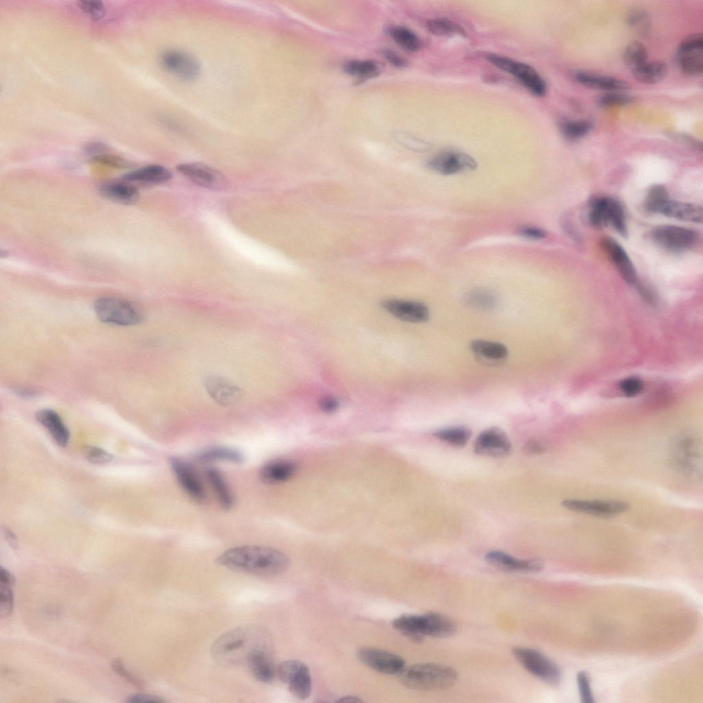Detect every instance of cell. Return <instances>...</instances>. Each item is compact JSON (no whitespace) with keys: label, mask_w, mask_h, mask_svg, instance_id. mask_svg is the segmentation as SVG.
<instances>
[{"label":"cell","mask_w":703,"mask_h":703,"mask_svg":"<svg viewBox=\"0 0 703 703\" xmlns=\"http://www.w3.org/2000/svg\"><path fill=\"white\" fill-rule=\"evenodd\" d=\"M218 564L229 569L259 576L281 574L288 567V558L268 546L245 545L229 549L218 558Z\"/></svg>","instance_id":"1"},{"label":"cell","mask_w":703,"mask_h":703,"mask_svg":"<svg viewBox=\"0 0 703 703\" xmlns=\"http://www.w3.org/2000/svg\"><path fill=\"white\" fill-rule=\"evenodd\" d=\"M264 631L257 627H240L220 636L211 647L213 658L222 665L244 661L256 649L265 647Z\"/></svg>","instance_id":"2"},{"label":"cell","mask_w":703,"mask_h":703,"mask_svg":"<svg viewBox=\"0 0 703 703\" xmlns=\"http://www.w3.org/2000/svg\"><path fill=\"white\" fill-rule=\"evenodd\" d=\"M405 687L421 691H439L452 687L457 682V671L437 663H419L404 667L399 674Z\"/></svg>","instance_id":"3"},{"label":"cell","mask_w":703,"mask_h":703,"mask_svg":"<svg viewBox=\"0 0 703 703\" xmlns=\"http://www.w3.org/2000/svg\"><path fill=\"white\" fill-rule=\"evenodd\" d=\"M392 625L416 641H422L425 636L448 637L456 631V625L450 618L435 612L402 615L393 621Z\"/></svg>","instance_id":"4"},{"label":"cell","mask_w":703,"mask_h":703,"mask_svg":"<svg viewBox=\"0 0 703 703\" xmlns=\"http://www.w3.org/2000/svg\"><path fill=\"white\" fill-rule=\"evenodd\" d=\"M94 311L101 321L117 325L129 326L140 323L141 311L132 303L115 297H102L95 301Z\"/></svg>","instance_id":"5"},{"label":"cell","mask_w":703,"mask_h":703,"mask_svg":"<svg viewBox=\"0 0 703 703\" xmlns=\"http://www.w3.org/2000/svg\"><path fill=\"white\" fill-rule=\"evenodd\" d=\"M671 461L681 473L697 476L702 469V454L698 439L684 435L674 440L671 448Z\"/></svg>","instance_id":"6"},{"label":"cell","mask_w":703,"mask_h":703,"mask_svg":"<svg viewBox=\"0 0 703 703\" xmlns=\"http://www.w3.org/2000/svg\"><path fill=\"white\" fill-rule=\"evenodd\" d=\"M513 654L529 672L544 682L553 686H557L560 682V669L540 652L531 648L518 647L513 649Z\"/></svg>","instance_id":"7"},{"label":"cell","mask_w":703,"mask_h":703,"mask_svg":"<svg viewBox=\"0 0 703 703\" xmlns=\"http://www.w3.org/2000/svg\"><path fill=\"white\" fill-rule=\"evenodd\" d=\"M488 61L515 76L529 91L537 96L546 93V84L541 76L531 66L498 54H488Z\"/></svg>","instance_id":"8"},{"label":"cell","mask_w":703,"mask_h":703,"mask_svg":"<svg viewBox=\"0 0 703 703\" xmlns=\"http://www.w3.org/2000/svg\"><path fill=\"white\" fill-rule=\"evenodd\" d=\"M650 238L660 247L673 252L687 251L694 247L699 240L698 233L689 228L672 224L654 227Z\"/></svg>","instance_id":"9"},{"label":"cell","mask_w":703,"mask_h":703,"mask_svg":"<svg viewBox=\"0 0 703 703\" xmlns=\"http://www.w3.org/2000/svg\"><path fill=\"white\" fill-rule=\"evenodd\" d=\"M279 680L288 685L289 691L297 698L306 700L312 691V680L309 669L301 661L290 660L277 668Z\"/></svg>","instance_id":"10"},{"label":"cell","mask_w":703,"mask_h":703,"mask_svg":"<svg viewBox=\"0 0 703 703\" xmlns=\"http://www.w3.org/2000/svg\"><path fill=\"white\" fill-rule=\"evenodd\" d=\"M177 170L200 187L211 190H224L228 187L227 177L220 171L203 163H181Z\"/></svg>","instance_id":"11"},{"label":"cell","mask_w":703,"mask_h":703,"mask_svg":"<svg viewBox=\"0 0 703 703\" xmlns=\"http://www.w3.org/2000/svg\"><path fill=\"white\" fill-rule=\"evenodd\" d=\"M677 62L680 70L689 76H698L703 70V37L701 34H691L680 43Z\"/></svg>","instance_id":"12"},{"label":"cell","mask_w":703,"mask_h":703,"mask_svg":"<svg viewBox=\"0 0 703 703\" xmlns=\"http://www.w3.org/2000/svg\"><path fill=\"white\" fill-rule=\"evenodd\" d=\"M562 505L571 511L603 518L614 517L630 508L626 502L612 500L566 499L562 502Z\"/></svg>","instance_id":"13"},{"label":"cell","mask_w":703,"mask_h":703,"mask_svg":"<svg viewBox=\"0 0 703 703\" xmlns=\"http://www.w3.org/2000/svg\"><path fill=\"white\" fill-rule=\"evenodd\" d=\"M357 657L369 668L384 674L399 675L405 667L402 657L375 647L360 648Z\"/></svg>","instance_id":"14"},{"label":"cell","mask_w":703,"mask_h":703,"mask_svg":"<svg viewBox=\"0 0 703 703\" xmlns=\"http://www.w3.org/2000/svg\"><path fill=\"white\" fill-rule=\"evenodd\" d=\"M428 166L434 172L443 175H452L477 167L476 160L470 155L458 151H444L433 157Z\"/></svg>","instance_id":"15"},{"label":"cell","mask_w":703,"mask_h":703,"mask_svg":"<svg viewBox=\"0 0 703 703\" xmlns=\"http://www.w3.org/2000/svg\"><path fill=\"white\" fill-rule=\"evenodd\" d=\"M511 450V443L507 435L498 427H491L481 432L474 446L476 454L493 457H505Z\"/></svg>","instance_id":"16"},{"label":"cell","mask_w":703,"mask_h":703,"mask_svg":"<svg viewBox=\"0 0 703 703\" xmlns=\"http://www.w3.org/2000/svg\"><path fill=\"white\" fill-rule=\"evenodd\" d=\"M170 465L179 485L188 496L197 502H203L206 498L205 491L192 466L176 458L170 460Z\"/></svg>","instance_id":"17"},{"label":"cell","mask_w":703,"mask_h":703,"mask_svg":"<svg viewBox=\"0 0 703 703\" xmlns=\"http://www.w3.org/2000/svg\"><path fill=\"white\" fill-rule=\"evenodd\" d=\"M382 307L395 317L411 323L425 322L430 316L428 307L418 301L391 299L384 301Z\"/></svg>","instance_id":"18"},{"label":"cell","mask_w":703,"mask_h":703,"mask_svg":"<svg viewBox=\"0 0 703 703\" xmlns=\"http://www.w3.org/2000/svg\"><path fill=\"white\" fill-rule=\"evenodd\" d=\"M204 386L211 398L222 406L234 404L242 395V391L237 384L222 376H207Z\"/></svg>","instance_id":"19"},{"label":"cell","mask_w":703,"mask_h":703,"mask_svg":"<svg viewBox=\"0 0 703 703\" xmlns=\"http://www.w3.org/2000/svg\"><path fill=\"white\" fill-rule=\"evenodd\" d=\"M492 566L505 571L538 572L543 568V563L538 559H518L500 551H492L485 557Z\"/></svg>","instance_id":"20"},{"label":"cell","mask_w":703,"mask_h":703,"mask_svg":"<svg viewBox=\"0 0 703 703\" xmlns=\"http://www.w3.org/2000/svg\"><path fill=\"white\" fill-rule=\"evenodd\" d=\"M601 245L622 278L629 284H636L637 279L635 268L620 244L610 237H605L601 240Z\"/></svg>","instance_id":"21"},{"label":"cell","mask_w":703,"mask_h":703,"mask_svg":"<svg viewBox=\"0 0 703 703\" xmlns=\"http://www.w3.org/2000/svg\"><path fill=\"white\" fill-rule=\"evenodd\" d=\"M163 66L181 78L191 80L199 73V65L192 56L178 51H169L162 56Z\"/></svg>","instance_id":"22"},{"label":"cell","mask_w":703,"mask_h":703,"mask_svg":"<svg viewBox=\"0 0 703 703\" xmlns=\"http://www.w3.org/2000/svg\"><path fill=\"white\" fill-rule=\"evenodd\" d=\"M574 78L581 85L597 90L619 92L629 89V84L623 80L602 76L591 72L577 71Z\"/></svg>","instance_id":"23"},{"label":"cell","mask_w":703,"mask_h":703,"mask_svg":"<svg viewBox=\"0 0 703 703\" xmlns=\"http://www.w3.org/2000/svg\"><path fill=\"white\" fill-rule=\"evenodd\" d=\"M658 213L682 221L700 223L702 221L701 205L668 199L660 207Z\"/></svg>","instance_id":"24"},{"label":"cell","mask_w":703,"mask_h":703,"mask_svg":"<svg viewBox=\"0 0 703 703\" xmlns=\"http://www.w3.org/2000/svg\"><path fill=\"white\" fill-rule=\"evenodd\" d=\"M36 420L44 426L54 441L65 447L70 439V433L60 415L51 409H42L36 413Z\"/></svg>","instance_id":"25"},{"label":"cell","mask_w":703,"mask_h":703,"mask_svg":"<svg viewBox=\"0 0 703 703\" xmlns=\"http://www.w3.org/2000/svg\"><path fill=\"white\" fill-rule=\"evenodd\" d=\"M172 177L170 170L159 165H150L133 170L123 176L122 180L132 183L160 184Z\"/></svg>","instance_id":"26"},{"label":"cell","mask_w":703,"mask_h":703,"mask_svg":"<svg viewBox=\"0 0 703 703\" xmlns=\"http://www.w3.org/2000/svg\"><path fill=\"white\" fill-rule=\"evenodd\" d=\"M296 472V465L291 461L277 460L264 465L260 470L259 477L265 484L274 485L291 479Z\"/></svg>","instance_id":"27"},{"label":"cell","mask_w":703,"mask_h":703,"mask_svg":"<svg viewBox=\"0 0 703 703\" xmlns=\"http://www.w3.org/2000/svg\"><path fill=\"white\" fill-rule=\"evenodd\" d=\"M264 648L255 650L247 658L246 662L253 677L260 682L269 683L273 681L275 671Z\"/></svg>","instance_id":"28"},{"label":"cell","mask_w":703,"mask_h":703,"mask_svg":"<svg viewBox=\"0 0 703 703\" xmlns=\"http://www.w3.org/2000/svg\"><path fill=\"white\" fill-rule=\"evenodd\" d=\"M100 192L107 198L122 204H132L139 196L137 188L125 181L104 183L100 187Z\"/></svg>","instance_id":"29"},{"label":"cell","mask_w":703,"mask_h":703,"mask_svg":"<svg viewBox=\"0 0 703 703\" xmlns=\"http://www.w3.org/2000/svg\"><path fill=\"white\" fill-rule=\"evenodd\" d=\"M639 82L653 84L662 81L667 75L668 67L662 60L647 61L632 72Z\"/></svg>","instance_id":"30"},{"label":"cell","mask_w":703,"mask_h":703,"mask_svg":"<svg viewBox=\"0 0 703 703\" xmlns=\"http://www.w3.org/2000/svg\"><path fill=\"white\" fill-rule=\"evenodd\" d=\"M470 348L474 354L489 360H500L508 355L505 345L494 341L474 340L470 344Z\"/></svg>","instance_id":"31"},{"label":"cell","mask_w":703,"mask_h":703,"mask_svg":"<svg viewBox=\"0 0 703 703\" xmlns=\"http://www.w3.org/2000/svg\"><path fill=\"white\" fill-rule=\"evenodd\" d=\"M207 475L220 505L224 509L231 508L233 498L222 474L218 470L211 468L207 470Z\"/></svg>","instance_id":"32"},{"label":"cell","mask_w":703,"mask_h":703,"mask_svg":"<svg viewBox=\"0 0 703 703\" xmlns=\"http://www.w3.org/2000/svg\"><path fill=\"white\" fill-rule=\"evenodd\" d=\"M434 436L448 444L462 447L468 441L471 430L466 426H452L441 428L434 432Z\"/></svg>","instance_id":"33"},{"label":"cell","mask_w":703,"mask_h":703,"mask_svg":"<svg viewBox=\"0 0 703 703\" xmlns=\"http://www.w3.org/2000/svg\"><path fill=\"white\" fill-rule=\"evenodd\" d=\"M465 299L470 306L479 310H492L498 303L495 294L485 288H474L467 293Z\"/></svg>","instance_id":"34"},{"label":"cell","mask_w":703,"mask_h":703,"mask_svg":"<svg viewBox=\"0 0 703 703\" xmlns=\"http://www.w3.org/2000/svg\"><path fill=\"white\" fill-rule=\"evenodd\" d=\"M607 216L608 224L611 225L620 235H626L625 214L623 207L619 200L607 197Z\"/></svg>","instance_id":"35"},{"label":"cell","mask_w":703,"mask_h":703,"mask_svg":"<svg viewBox=\"0 0 703 703\" xmlns=\"http://www.w3.org/2000/svg\"><path fill=\"white\" fill-rule=\"evenodd\" d=\"M198 459L203 461H225L240 463L243 461L242 454L235 449L227 447H215L201 452Z\"/></svg>","instance_id":"36"},{"label":"cell","mask_w":703,"mask_h":703,"mask_svg":"<svg viewBox=\"0 0 703 703\" xmlns=\"http://www.w3.org/2000/svg\"><path fill=\"white\" fill-rule=\"evenodd\" d=\"M645 46L639 41L630 43L625 48L623 58L626 67L632 72L647 61Z\"/></svg>","instance_id":"37"},{"label":"cell","mask_w":703,"mask_h":703,"mask_svg":"<svg viewBox=\"0 0 703 703\" xmlns=\"http://www.w3.org/2000/svg\"><path fill=\"white\" fill-rule=\"evenodd\" d=\"M343 70L350 76L360 78H369L377 76L380 71L379 67L376 62L358 60L346 62L343 65Z\"/></svg>","instance_id":"38"},{"label":"cell","mask_w":703,"mask_h":703,"mask_svg":"<svg viewBox=\"0 0 703 703\" xmlns=\"http://www.w3.org/2000/svg\"><path fill=\"white\" fill-rule=\"evenodd\" d=\"M588 220L595 228L608 225L607 196H595L590 200Z\"/></svg>","instance_id":"39"},{"label":"cell","mask_w":703,"mask_h":703,"mask_svg":"<svg viewBox=\"0 0 703 703\" xmlns=\"http://www.w3.org/2000/svg\"><path fill=\"white\" fill-rule=\"evenodd\" d=\"M390 35L400 47L406 51H415L421 47L422 43L419 38L408 28L392 27L390 30Z\"/></svg>","instance_id":"40"},{"label":"cell","mask_w":703,"mask_h":703,"mask_svg":"<svg viewBox=\"0 0 703 703\" xmlns=\"http://www.w3.org/2000/svg\"><path fill=\"white\" fill-rule=\"evenodd\" d=\"M560 128L565 137L571 140H576L588 134L592 128V124L587 119H566L560 122Z\"/></svg>","instance_id":"41"},{"label":"cell","mask_w":703,"mask_h":703,"mask_svg":"<svg viewBox=\"0 0 703 703\" xmlns=\"http://www.w3.org/2000/svg\"><path fill=\"white\" fill-rule=\"evenodd\" d=\"M428 30L437 36H448L454 34L465 35V31L456 23L446 19H434L427 22Z\"/></svg>","instance_id":"42"},{"label":"cell","mask_w":703,"mask_h":703,"mask_svg":"<svg viewBox=\"0 0 703 703\" xmlns=\"http://www.w3.org/2000/svg\"><path fill=\"white\" fill-rule=\"evenodd\" d=\"M668 199V192L664 185H653L646 196L645 209L649 212L658 213L660 207Z\"/></svg>","instance_id":"43"},{"label":"cell","mask_w":703,"mask_h":703,"mask_svg":"<svg viewBox=\"0 0 703 703\" xmlns=\"http://www.w3.org/2000/svg\"><path fill=\"white\" fill-rule=\"evenodd\" d=\"M634 98L628 95L618 92H609L601 95L598 98V103L603 107L622 106L633 102Z\"/></svg>","instance_id":"44"},{"label":"cell","mask_w":703,"mask_h":703,"mask_svg":"<svg viewBox=\"0 0 703 703\" xmlns=\"http://www.w3.org/2000/svg\"><path fill=\"white\" fill-rule=\"evenodd\" d=\"M11 586L0 585V614L2 617L9 616L14 606L13 592Z\"/></svg>","instance_id":"45"},{"label":"cell","mask_w":703,"mask_h":703,"mask_svg":"<svg viewBox=\"0 0 703 703\" xmlns=\"http://www.w3.org/2000/svg\"><path fill=\"white\" fill-rule=\"evenodd\" d=\"M628 23L641 33H646L649 27V17L647 12L640 10L632 11L628 16Z\"/></svg>","instance_id":"46"},{"label":"cell","mask_w":703,"mask_h":703,"mask_svg":"<svg viewBox=\"0 0 703 703\" xmlns=\"http://www.w3.org/2000/svg\"><path fill=\"white\" fill-rule=\"evenodd\" d=\"M84 455L88 461L95 464H105L113 459V456L109 452L94 446L87 447L84 450Z\"/></svg>","instance_id":"47"},{"label":"cell","mask_w":703,"mask_h":703,"mask_svg":"<svg viewBox=\"0 0 703 703\" xmlns=\"http://www.w3.org/2000/svg\"><path fill=\"white\" fill-rule=\"evenodd\" d=\"M577 680L581 701L585 703L594 702L588 674L585 671L579 672L577 676Z\"/></svg>","instance_id":"48"},{"label":"cell","mask_w":703,"mask_h":703,"mask_svg":"<svg viewBox=\"0 0 703 703\" xmlns=\"http://www.w3.org/2000/svg\"><path fill=\"white\" fill-rule=\"evenodd\" d=\"M111 666L113 669L117 673H118L120 676L123 677L131 684L138 688L142 687V682L125 668L121 660L118 658L115 659L113 661Z\"/></svg>","instance_id":"49"},{"label":"cell","mask_w":703,"mask_h":703,"mask_svg":"<svg viewBox=\"0 0 703 703\" xmlns=\"http://www.w3.org/2000/svg\"><path fill=\"white\" fill-rule=\"evenodd\" d=\"M620 388L625 395L635 396L642 391L643 382L637 378L631 377L623 380L620 384Z\"/></svg>","instance_id":"50"},{"label":"cell","mask_w":703,"mask_h":703,"mask_svg":"<svg viewBox=\"0 0 703 703\" xmlns=\"http://www.w3.org/2000/svg\"><path fill=\"white\" fill-rule=\"evenodd\" d=\"M79 6L95 19H100L104 15V8L103 4L100 1H80Z\"/></svg>","instance_id":"51"},{"label":"cell","mask_w":703,"mask_h":703,"mask_svg":"<svg viewBox=\"0 0 703 703\" xmlns=\"http://www.w3.org/2000/svg\"><path fill=\"white\" fill-rule=\"evenodd\" d=\"M395 138L400 143L413 150H422L428 148V145L426 143L406 133H397Z\"/></svg>","instance_id":"52"},{"label":"cell","mask_w":703,"mask_h":703,"mask_svg":"<svg viewBox=\"0 0 703 703\" xmlns=\"http://www.w3.org/2000/svg\"><path fill=\"white\" fill-rule=\"evenodd\" d=\"M518 233L525 238L533 240H543L546 237V233L542 229L529 225L520 227Z\"/></svg>","instance_id":"53"},{"label":"cell","mask_w":703,"mask_h":703,"mask_svg":"<svg viewBox=\"0 0 703 703\" xmlns=\"http://www.w3.org/2000/svg\"><path fill=\"white\" fill-rule=\"evenodd\" d=\"M126 702L129 703H137V702H157L161 703L165 701L159 697L144 694V693H136L132 694L128 697L126 700Z\"/></svg>","instance_id":"54"},{"label":"cell","mask_w":703,"mask_h":703,"mask_svg":"<svg viewBox=\"0 0 703 703\" xmlns=\"http://www.w3.org/2000/svg\"><path fill=\"white\" fill-rule=\"evenodd\" d=\"M96 162H100L106 163L114 167H124L125 166L126 162L117 157L109 156V155H101L95 157L93 159Z\"/></svg>","instance_id":"55"},{"label":"cell","mask_w":703,"mask_h":703,"mask_svg":"<svg viewBox=\"0 0 703 703\" xmlns=\"http://www.w3.org/2000/svg\"><path fill=\"white\" fill-rule=\"evenodd\" d=\"M544 446L536 439H531L524 446L525 451L530 454L541 453L544 452Z\"/></svg>","instance_id":"56"},{"label":"cell","mask_w":703,"mask_h":703,"mask_svg":"<svg viewBox=\"0 0 703 703\" xmlns=\"http://www.w3.org/2000/svg\"><path fill=\"white\" fill-rule=\"evenodd\" d=\"M338 401L336 398L331 396H326L322 397L320 401L321 408L325 412H333L336 411L338 407Z\"/></svg>","instance_id":"57"},{"label":"cell","mask_w":703,"mask_h":703,"mask_svg":"<svg viewBox=\"0 0 703 703\" xmlns=\"http://www.w3.org/2000/svg\"><path fill=\"white\" fill-rule=\"evenodd\" d=\"M384 56L395 67H402L406 65L405 60L391 50H384Z\"/></svg>","instance_id":"58"},{"label":"cell","mask_w":703,"mask_h":703,"mask_svg":"<svg viewBox=\"0 0 703 703\" xmlns=\"http://www.w3.org/2000/svg\"><path fill=\"white\" fill-rule=\"evenodd\" d=\"M0 582L1 584L12 586L15 582L14 577L8 570L1 567L0 570Z\"/></svg>","instance_id":"59"},{"label":"cell","mask_w":703,"mask_h":703,"mask_svg":"<svg viewBox=\"0 0 703 703\" xmlns=\"http://www.w3.org/2000/svg\"><path fill=\"white\" fill-rule=\"evenodd\" d=\"M5 535L10 545L16 549L17 547V539L16 535L10 531L5 530Z\"/></svg>","instance_id":"60"},{"label":"cell","mask_w":703,"mask_h":703,"mask_svg":"<svg viewBox=\"0 0 703 703\" xmlns=\"http://www.w3.org/2000/svg\"><path fill=\"white\" fill-rule=\"evenodd\" d=\"M16 393L21 397H33L36 394L34 391L28 389H17L15 391Z\"/></svg>","instance_id":"61"},{"label":"cell","mask_w":703,"mask_h":703,"mask_svg":"<svg viewBox=\"0 0 703 703\" xmlns=\"http://www.w3.org/2000/svg\"><path fill=\"white\" fill-rule=\"evenodd\" d=\"M361 701H362L361 700H360L358 698L354 697V696L343 697L341 699H339V700H338V702H361Z\"/></svg>","instance_id":"62"}]
</instances>
